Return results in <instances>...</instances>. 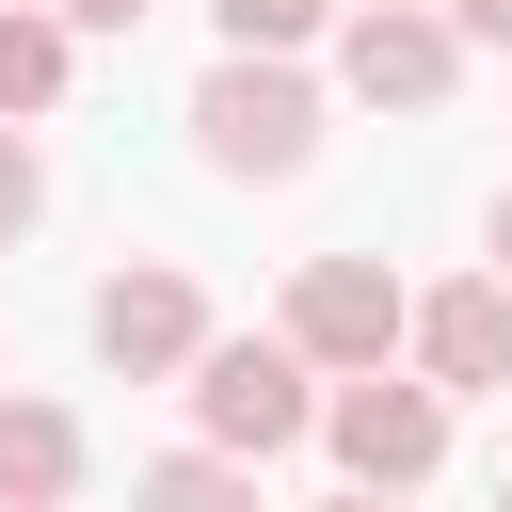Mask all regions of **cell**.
<instances>
[{"label":"cell","instance_id":"cell-1","mask_svg":"<svg viewBox=\"0 0 512 512\" xmlns=\"http://www.w3.org/2000/svg\"><path fill=\"white\" fill-rule=\"evenodd\" d=\"M192 144H208V176H304V160H320V80L224 48V64L192 80Z\"/></svg>","mask_w":512,"mask_h":512},{"label":"cell","instance_id":"cell-2","mask_svg":"<svg viewBox=\"0 0 512 512\" xmlns=\"http://www.w3.org/2000/svg\"><path fill=\"white\" fill-rule=\"evenodd\" d=\"M272 336H288L320 384H368V368H400V352H416V304H400V272H384V256H304Z\"/></svg>","mask_w":512,"mask_h":512},{"label":"cell","instance_id":"cell-3","mask_svg":"<svg viewBox=\"0 0 512 512\" xmlns=\"http://www.w3.org/2000/svg\"><path fill=\"white\" fill-rule=\"evenodd\" d=\"M304 432H320V368H304L288 336H208V368H192V448L272 464V448H304Z\"/></svg>","mask_w":512,"mask_h":512},{"label":"cell","instance_id":"cell-4","mask_svg":"<svg viewBox=\"0 0 512 512\" xmlns=\"http://www.w3.org/2000/svg\"><path fill=\"white\" fill-rule=\"evenodd\" d=\"M320 432H336L352 496H416V480L448 464V400H432L416 368H368V384H336V400H320Z\"/></svg>","mask_w":512,"mask_h":512},{"label":"cell","instance_id":"cell-5","mask_svg":"<svg viewBox=\"0 0 512 512\" xmlns=\"http://www.w3.org/2000/svg\"><path fill=\"white\" fill-rule=\"evenodd\" d=\"M336 80H352L368 112H432V96L464 80V32H448L432 0H352V16H336Z\"/></svg>","mask_w":512,"mask_h":512},{"label":"cell","instance_id":"cell-6","mask_svg":"<svg viewBox=\"0 0 512 512\" xmlns=\"http://www.w3.org/2000/svg\"><path fill=\"white\" fill-rule=\"evenodd\" d=\"M208 336H224V320H208V288H192V272H160V256L96 288V352H112L128 384H192V368H208Z\"/></svg>","mask_w":512,"mask_h":512},{"label":"cell","instance_id":"cell-7","mask_svg":"<svg viewBox=\"0 0 512 512\" xmlns=\"http://www.w3.org/2000/svg\"><path fill=\"white\" fill-rule=\"evenodd\" d=\"M416 384H432V400L512 384V288H496V272H464V288H432V304H416Z\"/></svg>","mask_w":512,"mask_h":512},{"label":"cell","instance_id":"cell-8","mask_svg":"<svg viewBox=\"0 0 512 512\" xmlns=\"http://www.w3.org/2000/svg\"><path fill=\"white\" fill-rule=\"evenodd\" d=\"M80 464H96V448H80L64 400H0V512H64Z\"/></svg>","mask_w":512,"mask_h":512},{"label":"cell","instance_id":"cell-9","mask_svg":"<svg viewBox=\"0 0 512 512\" xmlns=\"http://www.w3.org/2000/svg\"><path fill=\"white\" fill-rule=\"evenodd\" d=\"M128 512H272V496H256V464H224V448H160V464L128 480Z\"/></svg>","mask_w":512,"mask_h":512},{"label":"cell","instance_id":"cell-10","mask_svg":"<svg viewBox=\"0 0 512 512\" xmlns=\"http://www.w3.org/2000/svg\"><path fill=\"white\" fill-rule=\"evenodd\" d=\"M64 64H80V32H64L48 0H16V16H0V112H48Z\"/></svg>","mask_w":512,"mask_h":512},{"label":"cell","instance_id":"cell-11","mask_svg":"<svg viewBox=\"0 0 512 512\" xmlns=\"http://www.w3.org/2000/svg\"><path fill=\"white\" fill-rule=\"evenodd\" d=\"M224 16V48H256V64H288L304 32H336V0H208Z\"/></svg>","mask_w":512,"mask_h":512},{"label":"cell","instance_id":"cell-12","mask_svg":"<svg viewBox=\"0 0 512 512\" xmlns=\"http://www.w3.org/2000/svg\"><path fill=\"white\" fill-rule=\"evenodd\" d=\"M32 208H48V160H32V128H0V240H32Z\"/></svg>","mask_w":512,"mask_h":512},{"label":"cell","instance_id":"cell-13","mask_svg":"<svg viewBox=\"0 0 512 512\" xmlns=\"http://www.w3.org/2000/svg\"><path fill=\"white\" fill-rule=\"evenodd\" d=\"M48 16H64V32H144L160 0H48Z\"/></svg>","mask_w":512,"mask_h":512},{"label":"cell","instance_id":"cell-14","mask_svg":"<svg viewBox=\"0 0 512 512\" xmlns=\"http://www.w3.org/2000/svg\"><path fill=\"white\" fill-rule=\"evenodd\" d=\"M432 16H448L464 48H512V0H432Z\"/></svg>","mask_w":512,"mask_h":512},{"label":"cell","instance_id":"cell-15","mask_svg":"<svg viewBox=\"0 0 512 512\" xmlns=\"http://www.w3.org/2000/svg\"><path fill=\"white\" fill-rule=\"evenodd\" d=\"M480 240H496V288H512V192H496V224H480Z\"/></svg>","mask_w":512,"mask_h":512},{"label":"cell","instance_id":"cell-16","mask_svg":"<svg viewBox=\"0 0 512 512\" xmlns=\"http://www.w3.org/2000/svg\"><path fill=\"white\" fill-rule=\"evenodd\" d=\"M320 512H400V496H320Z\"/></svg>","mask_w":512,"mask_h":512},{"label":"cell","instance_id":"cell-17","mask_svg":"<svg viewBox=\"0 0 512 512\" xmlns=\"http://www.w3.org/2000/svg\"><path fill=\"white\" fill-rule=\"evenodd\" d=\"M496 512H512V480H496Z\"/></svg>","mask_w":512,"mask_h":512},{"label":"cell","instance_id":"cell-18","mask_svg":"<svg viewBox=\"0 0 512 512\" xmlns=\"http://www.w3.org/2000/svg\"><path fill=\"white\" fill-rule=\"evenodd\" d=\"M0 400H16V384H0Z\"/></svg>","mask_w":512,"mask_h":512},{"label":"cell","instance_id":"cell-19","mask_svg":"<svg viewBox=\"0 0 512 512\" xmlns=\"http://www.w3.org/2000/svg\"><path fill=\"white\" fill-rule=\"evenodd\" d=\"M0 16H16V0H0Z\"/></svg>","mask_w":512,"mask_h":512}]
</instances>
